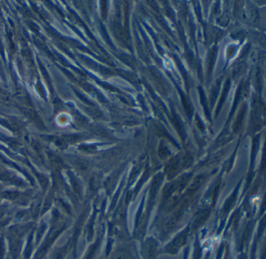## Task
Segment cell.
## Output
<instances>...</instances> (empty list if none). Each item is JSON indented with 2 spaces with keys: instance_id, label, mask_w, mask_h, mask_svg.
Returning <instances> with one entry per match:
<instances>
[{
  "instance_id": "1",
  "label": "cell",
  "mask_w": 266,
  "mask_h": 259,
  "mask_svg": "<svg viewBox=\"0 0 266 259\" xmlns=\"http://www.w3.org/2000/svg\"><path fill=\"white\" fill-rule=\"evenodd\" d=\"M179 170V162L177 158H173L169 160L165 166V173L168 179H172L177 175Z\"/></svg>"
},
{
  "instance_id": "2",
  "label": "cell",
  "mask_w": 266,
  "mask_h": 259,
  "mask_svg": "<svg viewBox=\"0 0 266 259\" xmlns=\"http://www.w3.org/2000/svg\"><path fill=\"white\" fill-rule=\"evenodd\" d=\"M205 178L203 176H199L198 178H195L190 184V187H188V189L186 191V195L191 196L193 194L195 193L202 187Z\"/></svg>"
},
{
  "instance_id": "3",
  "label": "cell",
  "mask_w": 266,
  "mask_h": 259,
  "mask_svg": "<svg viewBox=\"0 0 266 259\" xmlns=\"http://www.w3.org/2000/svg\"><path fill=\"white\" fill-rule=\"evenodd\" d=\"M165 199L164 202V209L166 212H170V211L175 209L179 205V198L176 195L174 196H169Z\"/></svg>"
},
{
  "instance_id": "4",
  "label": "cell",
  "mask_w": 266,
  "mask_h": 259,
  "mask_svg": "<svg viewBox=\"0 0 266 259\" xmlns=\"http://www.w3.org/2000/svg\"><path fill=\"white\" fill-rule=\"evenodd\" d=\"M179 217L174 213L173 216L169 217L166 219L164 224V229L165 232H170L173 230L177 225V220H178Z\"/></svg>"
},
{
  "instance_id": "5",
  "label": "cell",
  "mask_w": 266,
  "mask_h": 259,
  "mask_svg": "<svg viewBox=\"0 0 266 259\" xmlns=\"http://www.w3.org/2000/svg\"><path fill=\"white\" fill-rule=\"evenodd\" d=\"M186 233L184 231V232L181 233L178 237L176 238L175 240H173V242L171 244V252L182 247V246L184 244L185 242H186Z\"/></svg>"
},
{
  "instance_id": "6",
  "label": "cell",
  "mask_w": 266,
  "mask_h": 259,
  "mask_svg": "<svg viewBox=\"0 0 266 259\" xmlns=\"http://www.w3.org/2000/svg\"><path fill=\"white\" fill-rule=\"evenodd\" d=\"M208 214H209V210L208 209H203V210L200 211L196 215V217L194 219V226H198L202 224L205 221L206 219L208 218Z\"/></svg>"
},
{
  "instance_id": "7",
  "label": "cell",
  "mask_w": 266,
  "mask_h": 259,
  "mask_svg": "<svg viewBox=\"0 0 266 259\" xmlns=\"http://www.w3.org/2000/svg\"><path fill=\"white\" fill-rule=\"evenodd\" d=\"M155 252H156L155 242L149 240L146 243L145 246H144V254L148 259H153Z\"/></svg>"
},
{
  "instance_id": "8",
  "label": "cell",
  "mask_w": 266,
  "mask_h": 259,
  "mask_svg": "<svg viewBox=\"0 0 266 259\" xmlns=\"http://www.w3.org/2000/svg\"><path fill=\"white\" fill-rule=\"evenodd\" d=\"M245 110H246V105H244L243 107L241 108V110L240 111L239 115L237 117V121H236L235 124H234V131L235 132H238L241 129V125L243 123L244 115H245Z\"/></svg>"
},
{
  "instance_id": "9",
  "label": "cell",
  "mask_w": 266,
  "mask_h": 259,
  "mask_svg": "<svg viewBox=\"0 0 266 259\" xmlns=\"http://www.w3.org/2000/svg\"><path fill=\"white\" fill-rule=\"evenodd\" d=\"M181 100H182L183 106L184 108L185 113H186L187 117H191L193 113L192 105L190 104L188 99L184 96H181Z\"/></svg>"
},
{
  "instance_id": "10",
  "label": "cell",
  "mask_w": 266,
  "mask_h": 259,
  "mask_svg": "<svg viewBox=\"0 0 266 259\" xmlns=\"http://www.w3.org/2000/svg\"><path fill=\"white\" fill-rule=\"evenodd\" d=\"M173 124H174V126H175L176 128H177L179 134H180V135H181V138L184 139L185 136L184 129V127H183L181 120H179L178 117H177L176 115L173 116Z\"/></svg>"
},
{
  "instance_id": "11",
  "label": "cell",
  "mask_w": 266,
  "mask_h": 259,
  "mask_svg": "<svg viewBox=\"0 0 266 259\" xmlns=\"http://www.w3.org/2000/svg\"><path fill=\"white\" fill-rule=\"evenodd\" d=\"M193 163V158L192 156H191V155L190 154V153H186V154L184 156V157L182 158V161H181V166H182L183 168H185V169H186V168L190 167L191 165H192Z\"/></svg>"
},
{
  "instance_id": "12",
  "label": "cell",
  "mask_w": 266,
  "mask_h": 259,
  "mask_svg": "<svg viewBox=\"0 0 266 259\" xmlns=\"http://www.w3.org/2000/svg\"><path fill=\"white\" fill-rule=\"evenodd\" d=\"M231 139V135L229 133H224L222 134L221 136L218 139L217 142L216 144L217 145H224L225 143L228 142L229 140Z\"/></svg>"
},
{
  "instance_id": "13",
  "label": "cell",
  "mask_w": 266,
  "mask_h": 259,
  "mask_svg": "<svg viewBox=\"0 0 266 259\" xmlns=\"http://www.w3.org/2000/svg\"><path fill=\"white\" fill-rule=\"evenodd\" d=\"M229 80H227V82L225 83V88L224 90V94L222 96L221 100H220V105H219V107H218V111H220V108H221L222 104L224 102V100H225V96H226V94H227L228 91H229Z\"/></svg>"
},
{
  "instance_id": "14",
  "label": "cell",
  "mask_w": 266,
  "mask_h": 259,
  "mask_svg": "<svg viewBox=\"0 0 266 259\" xmlns=\"http://www.w3.org/2000/svg\"><path fill=\"white\" fill-rule=\"evenodd\" d=\"M159 154H160V156L162 159H165V157H167L169 156V151H168L166 147L164 146V144L160 145Z\"/></svg>"
},
{
  "instance_id": "15",
  "label": "cell",
  "mask_w": 266,
  "mask_h": 259,
  "mask_svg": "<svg viewBox=\"0 0 266 259\" xmlns=\"http://www.w3.org/2000/svg\"><path fill=\"white\" fill-rule=\"evenodd\" d=\"M216 49H213L212 51V53L210 54V61H209V71L212 69V65H213L214 61H215V58H216Z\"/></svg>"
},
{
  "instance_id": "16",
  "label": "cell",
  "mask_w": 266,
  "mask_h": 259,
  "mask_svg": "<svg viewBox=\"0 0 266 259\" xmlns=\"http://www.w3.org/2000/svg\"><path fill=\"white\" fill-rule=\"evenodd\" d=\"M130 259V256L124 252H120L118 256H117V259Z\"/></svg>"
}]
</instances>
